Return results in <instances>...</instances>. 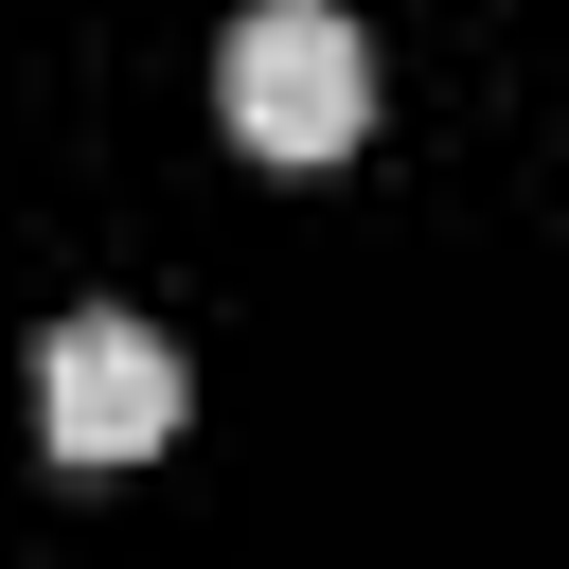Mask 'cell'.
Here are the masks:
<instances>
[{"mask_svg": "<svg viewBox=\"0 0 569 569\" xmlns=\"http://www.w3.org/2000/svg\"><path fill=\"white\" fill-rule=\"evenodd\" d=\"M213 107H231V142H249V160L320 178V160H356L373 53H356V18H338V0H249V18H231V53H213Z\"/></svg>", "mask_w": 569, "mask_h": 569, "instance_id": "1", "label": "cell"}, {"mask_svg": "<svg viewBox=\"0 0 569 569\" xmlns=\"http://www.w3.org/2000/svg\"><path fill=\"white\" fill-rule=\"evenodd\" d=\"M178 409H196V373H178V338H142V320H71V338L36 356V427H53V462H160Z\"/></svg>", "mask_w": 569, "mask_h": 569, "instance_id": "2", "label": "cell"}]
</instances>
